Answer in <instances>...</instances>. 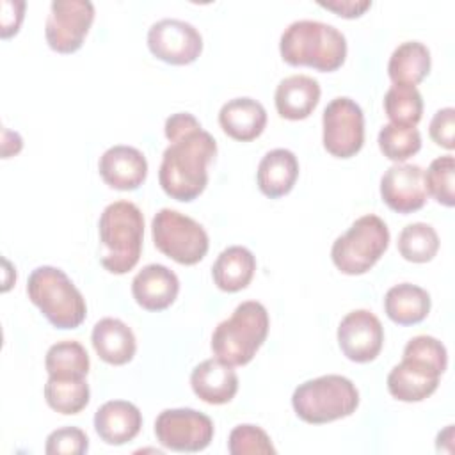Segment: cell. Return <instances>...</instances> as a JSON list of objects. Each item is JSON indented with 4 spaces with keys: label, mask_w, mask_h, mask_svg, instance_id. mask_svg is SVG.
I'll return each mask as SVG.
<instances>
[{
    "label": "cell",
    "mask_w": 455,
    "mask_h": 455,
    "mask_svg": "<svg viewBox=\"0 0 455 455\" xmlns=\"http://www.w3.org/2000/svg\"><path fill=\"white\" fill-rule=\"evenodd\" d=\"M178 275L160 263H149L132 281V295L135 302L148 311L167 309L178 297Z\"/></svg>",
    "instance_id": "obj_17"
},
{
    "label": "cell",
    "mask_w": 455,
    "mask_h": 455,
    "mask_svg": "<svg viewBox=\"0 0 455 455\" xmlns=\"http://www.w3.org/2000/svg\"><path fill=\"white\" fill-rule=\"evenodd\" d=\"M279 52L290 66H309L329 73L345 62L347 39L334 25L316 20H297L281 34Z\"/></svg>",
    "instance_id": "obj_3"
},
{
    "label": "cell",
    "mask_w": 455,
    "mask_h": 455,
    "mask_svg": "<svg viewBox=\"0 0 455 455\" xmlns=\"http://www.w3.org/2000/svg\"><path fill=\"white\" fill-rule=\"evenodd\" d=\"M382 155L396 164H403L407 158L421 149V135L416 126L387 123L380 128L377 137Z\"/></svg>",
    "instance_id": "obj_30"
},
{
    "label": "cell",
    "mask_w": 455,
    "mask_h": 455,
    "mask_svg": "<svg viewBox=\"0 0 455 455\" xmlns=\"http://www.w3.org/2000/svg\"><path fill=\"white\" fill-rule=\"evenodd\" d=\"M453 176H455V160L451 155L437 156L430 162L427 171H423L427 192L443 206L451 208L455 204L453 194Z\"/></svg>",
    "instance_id": "obj_32"
},
{
    "label": "cell",
    "mask_w": 455,
    "mask_h": 455,
    "mask_svg": "<svg viewBox=\"0 0 455 455\" xmlns=\"http://www.w3.org/2000/svg\"><path fill=\"white\" fill-rule=\"evenodd\" d=\"M291 405L302 421L322 425L355 412L359 391L343 375H322L299 384L291 395Z\"/></svg>",
    "instance_id": "obj_7"
},
{
    "label": "cell",
    "mask_w": 455,
    "mask_h": 455,
    "mask_svg": "<svg viewBox=\"0 0 455 455\" xmlns=\"http://www.w3.org/2000/svg\"><path fill=\"white\" fill-rule=\"evenodd\" d=\"M423 169L416 164H395L380 178L382 201L398 213H412L427 203Z\"/></svg>",
    "instance_id": "obj_15"
},
{
    "label": "cell",
    "mask_w": 455,
    "mask_h": 455,
    "mask_svg": "<svg viewBox=\"0 0 455 455\" xmlns=\"http://www.w3.org/2000/svg\"><path fill=\"white\" fill-rule=\"evenodd\" d=\"M27 293L44 318L57 329H76L87 315V304L68 274L43 265L30 272Z\"/></svg>",
    "instance_id": "obj_6"
},
{
    "label": "cell",
    "mask_w": 455,
    "mask_h": 455,
    "mask_svg": "<svg viewBox=\"0 0 455 455\" xmlns=\"http://www.w3.org/2000/svg\"><path fill=\"white\" fill-rule=\"evenodd\" d=\"M270 327L267 307L258 300H245L222 320L212 334V352L231 366L252 361Z\"/></svg>",
    "instance_id": "obj_5"
},
{
    "label": "cell",
    "mask_w": 455,
    "mask_h": 455,
    "mask_svg": "<svg viewBox=\"0 0 455 455\" xmlns=\"http://www.w3.org/2000/svg\"><path fill=\"white\" fill-rule=\"evenodd\" d=\"M89 366L87 350L75 339L53 343L44 357V368L52 377H87Z\"/></svg>",
    "instance_id": "obj_28"
},
{
    "label": "cell",
    "mask_w": 455,
    "mask_h": 455,
    "mask_svg": "<svg viewBox=\"0 0 455 455\" xmlns=\"http://www.w3.org/2000/svg\"><path fill=\"white\" fill-rule=\"evenodd\" d=\"M453 132H455V108L453 107H444L439 108L428 126V133L430 139L444 148V149H453L455 148V139H453Z\"/></svg>",
    "instance_id": "obj_35"
},
{
    "label": "cell",
    "mask_w": 455,
    "mask_h": 455,
    "mask_svg": "<svg viewBox=\"0 0 455 455\" xmlns=\"http://www.w3.org/2000/svg\"><path fill=\"white\" fill-rule=\"evenodd\" d=\"M320 84L307 75H291L279 82L274 103L281 117L290 121H300L309 117L320 101Z\"/></svg>",
    "instance_id": "obj_20"
},
{
    "label": "cell",
    "mask_w": 455,
    "mask_h": 455,
    "mask_svg": "<svg viewBox=\"0 0 455 455\" xmlns=\"http://www.w3.org/2000/svg\"><path fill=\"white\" fill-rule=\"evenodd\" d=\"M100 243L103 247L101 265L110 274H126L140 259L144 238V215L132 201H114L98 220Z\"/></svg>",
    "instance_id": "obj_4"
},
{
    "label": "cell",
    "mask_w": 455,
    "mask_h": 455,
    "mask_svg": "<svg viewBox=\"0 0 455 455\" xmlns=\"http://www.w3.org/2000/svg\"><path fill=\"white\" fill-rule=\"evenodd\" d=\"M384 110L391 123L416 126L423 114L421 92L412 85H391L384 94Z\"/></svg>",
    "instance_id": "obj_31"
},
{
    "label": "cell",
    "mask_w": 455,
    "mask_h": 455,
    "mask_svg": "<svg viewBox=\"0 0 455 455\" xmlns=\"http://www.w3.org/2000/svg\"><path fill=\"white\" fill-rule=\"evenodd\" d=\"M25 2L23 0H4L2 2V37L7 39L20 30L23 21Z\"/></svg>",
    "instance_id": "obj_36"
},
{
    "label": "cell",
    "mask_w": 455,
    "mask_h": 455,
    "mask_svg": "<svg viewBox=\"0 0 455 455\" xmlns=\"http://www.w3.org/2000/svg\"><path fill=\"white\" fill-rule=\"evenodd\" d=\"M430 50L419 41H405L398 44L387 62V75L393 85L419 84L430 73Z\"/></svg>",
    "instance_id": "obj_26"
},
{
    "label": "cell",
    "mask_w": 455,
    "mask_h": 455,
    "mask_svg": "<svg viewBox=\"0 0 455 455\" xmlns=\"http://www.w3.org/2000/svg\"><path fill=\"white\" fill-rule=\"evenodd\" d=\"M91 341L100 359L114 366L130 363L137 350L133 331L123 320L112 316L94 323Z\"/></svg>",
    "instance_id": "obj_22"
},
{
    "label": "cell",
    "mask_w": 455,
    "mask_h": 455,
    "mask_svg": "<svg viewBox=\"0 0 455 455\" xmlns=\"http://www.w3.org/2000/svg\"><path fill=\"white\" fill-rule=\"evenodd\" d=\"M164 132L171 144L162 155L160 187L169 197L190 203L208 185V164L217 155V142L190 112L169 116Z\"/></svg>",
    "instance_id": "obj_1"
},
{
    "label": "cell",
    "mask_w": 455,
    "mask_h": 455,
    "mask_svg": "<svg viewBox=\"0 0 455 455\" xmlns=\"http://www.w3.org/2000/svg\"><path fill=\"white\" fill-rule=\"evenodd\" d=\"M98 171L108 187L116 190H135L148 176V160L137 148L117 144L100 156Z\"/></svg>",
    "instance_id": "obj_16"
},
{
    "label": "cell",
    "mask_w": 455,
    "mask_h": 455,
    "mask_svg": "<svg viewBox=\"0 0 455 455\" xmlns=\"http://www.w3.org/2000/svg\"><path fill=\"white\" fill-rule=\"evenodd\" d=\"M446 366L448 354L437 338L414 336L407 341L402 361L387 375V391L400 402H421L437 389Z\"/></svg>",
    "instance_id": "obj_2"
},
{
    "label": "cell",
    "mask_w": 455,
    "mask_h": 455,
    "mask_svg": "<svg viewBox=\"0 0 455 455\" xmlns=\"http://www.w3.org/2000/svg\"><path fill=\"white\" fill-rule=\"evenodd\" d=\"M155 247L180 265L199 263L210 247L204 228L188 215L162 208L151 220Z\"/></svg>",
    "instance_id": "obj_9"
},
{
    "label": "cell",
    "mask_w": 455,
    "mask_h": 455,
    "mask_svg": "<svg viewBox=\"0 0 455 455\" xmlns=\"http://www.w3.org/2000/svg\"><path fill=\"white\" fill-rule=\"evenodd\" d=\"M219 124L222 132L240 142L259 137L267 126L265 107L252 98H233L219 110Z\"/></svg>",
    "instance_id": "obj_21"
},
{
    "label": "cell",
    "mask_w": 455,
    "mask_h": 455,
    "mask_svg": "<svg viewBox=\"0 0 455 455\" xmlns=\"http://www.w3.org/2000/svg\"><path fill=\"white\" fill-rule=\"evenodd\" d=\"M322 128L323 148L336 158H350L364 144V114L348 96H338L327 103Z\"/></svg>",
    "instance_id": "obj_10"
},
{
    "label": "cell",
    "mask_w": 455,
    "mask_h": 455,
    "mask_svg": "<svg viewBox=\"0 0 455 455\" xmlns=\"http://www.w3.org/2000/svg\"><path fill=\"white\" fill-rule=\"evenodd\" d=\"M142 427V414L128 400H108L94 414V430L100 439L121 446L137 437Z\"/></svg>",
    "instance_id": "obj_19"
},
{
    "label": "cell",
    "mask_w": 455,
    "mask_h": 455,
    "mask_svg": "<svg viewBox=\"0 0 455 455\" xmlns=\"http://www.w3.org/2000/svg\"><path fill=\"white\" fill-rule=\"evenodd\" d=\"M89 384L85 377H52L44 384L46 403L60 414H78L89 403Z\"/></svg>",
    "instance_id": "obj_27"
},
{
    "label": "cell",
    "mask_w": 455,
    "mask_h": 455,
    "mask_svg": "<svg viewBox=\"0 0 455 455\" xmlns=\"http://www.w3.org/2000/svg\"><path fill=\"white\" fill-rule=\"evenodd\" d=\"M430 295L421 286L400 283L391 286L384 297V311L398 325H414L427 318Z\"/></svg>",
    "instance_id": "obj_25"
},
{
    "label": "cell",
    "mask_w": 455,
    "mask_h": 455,
    "mask_svg": "<svg viewBox=\"0 0 455 455\" xmlns=\"http://www.w3.org/2000/svg\"><path fill=\"white\" fill-rule=\"evenodd\" d=\"M389 245V229L386 222L373 213L363 215L334 240L331 258L336 268L347 275L368 272L386 252Z\"/></svg>",
    "instance_id": "obj_8"
},
{
    "label": "cell",
    "mask_w": 455,
    "mask_h": 455,
    "mask_svg": "<svg viewBox=\"0 0 455 455\" xmlns=\"http://www.w3.org/2000/svg\"><path fill=\"white\" fill-rule=\"evenodd\" d=\"M231 455H268L275 453V448L268 434L256 425H236L228 441Z\"/></svg>",
    "instance_id": "obj_33"
},
{
    "label": "cell",
    "mask_w": 455,
    "mask_h": 455,
    "mask_svg": "<svg viewBox=\"0 0 455 455\" xmlns=\"http://www.w3.org/2000/svg\"><path fill=\"white\" fill-rule=\"evenodd\" d=\"M396 245L403 259L412 263H427L434 259L439 251V236L430 224L412 222L400 231Z\"/></svg>",
    "instance_id": "obj_29"
},
{
    "label": "cell",
    "mask_w": 455,
    "mask_h": 455,
    "mask_svg": "<svg viewBox=\"0 0 455 455\" xmlns=\"http://www.w3.org/2000/svg\"><path fill=\"white\" fill-rule=\"evenodd\" d=\"M213 421L210 416L188 409H165L155 419L156 441L172 451H201L213 439Z\"/></svg>",
    "instance_id": "obj_11"
},
{
    "label": "cell",
    "mask_w": 455,
    "mask_h": 455,
    "mask_svg": "<svg viewBox=\"0 0 455 455\" xmlns=\"http://www.w3.org/2000/svg\"><path fill=\"white\" fill-rule=\"evenodd\" d=\"M256 258L243 245L226 247L212 267V277L219 290L235 293L249 286L254 277Z\"/></svg>",
    "instance_id": "obj_24"
},
{
    "label": "cell",
    "mask_w": 455,
    "mask_h": 455,
    "mask_svg": "<svg viewBox=\"0 0 455 455\" xmlns=\"http://www.w3.org/2000/svg\"><path fill=\"white\" fill-rule=\"evenodd\" d=\"M318 5L336 12L341 18H359L366 9L371 7V0H331L318 2Z\"/></svg>",
    "instance_id": "obj_37"
},
{
    "label": "cell",
    "mask_w": 455,
    "mask_h": 455,
    "mask_svg": "<svg viewBox=\"0 0 455 455\" xmlns=\"http://www.w3.org/2000/svg\"><path fill=\"white\" fill-rule=\"evenodd\" d=\"M384 327L368 309H354L338 325V345L354 363H370L382 350Z\"/></svg>",
    "instance_id": "obj_14"
},
{
    "label": "cell",
    "mask_w": 455,
    "mask_h": 455,
    "mask_svg": "<svg viewBox=\"0 0 455 455\" xmlns=\"http://www.w3.org/2000/svg\"><path fill=\"white\" fill-rule=\"evenodd\" d=\"M89 450V437L78 427H62L46 437L44 451L48 455H82Z\"/></svg>",
    "instance_id": "obj_34"
},
{
    "label": "cell",
    "mask_w": 455,
    "mask_h": 455,
    "mask_svg": "<svg viewBox=\"0 0 455 455\" xmlns=\"http://www.w3.org/2000/svg\"><path fill=\"white\" fill-rule=\"evenodd\" d=\"M190 386L199 400L210 405H222L235 398L238 391V375L231 364L219 357H212L192 370Z\"/></svg>",
    "instance_id": "obj_18"
},
{
    "label": "cell",
    "mask_w": 455,
    "mask_h": 455,
    "mask_svg": "<svg viewBox=\"0 0 455 455\" xmlns=\"http://www.w3.org/2000/svg\"><path fill=\"white\" fill-rule=\"evenodd\" d=\"M94 21V4L89 0H53L44 23V37L57 53H73L82 44Z\"/></svg>",
    "instance_id": "obj_12"
},
{
    "label": "cell",
    "mask_w": 455,
    "mask_h": 455,
    "mask_svg": "<svg viewBox=\"0 0 455 455\" xmlns=\"http://www.w3.org/2000/svg\"><path fill=\"white\" fill-rule=\"evenodd\" d=\"M299 178V160L284 148H275L259 160L256 181L261 194L270 199L286 196Z\"/></svg>",
    "instance_id": "obj_23"
},
{
    "label": "cell",
    "mask_w": 455,
    "mask_h": 455,
    "mask_svg": "<svg viewBox=\"0 0 455 455\" xmlns=\"http://www.w3.org/2000/svg\"><path fill=\"white\" fill-rule=\"evenodd\" d=\"M148 48L156 59L167 64L185 66L201 55L203 37L192 23L164 18L149 27Z\"/></svg>",
    "instance_id": "obj_13"
}]
</instances>
